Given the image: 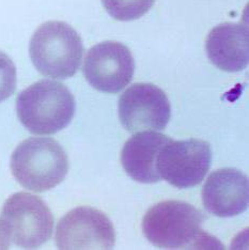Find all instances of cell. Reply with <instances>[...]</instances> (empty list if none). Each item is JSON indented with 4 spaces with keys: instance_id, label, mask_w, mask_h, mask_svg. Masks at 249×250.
<instances>
[{
    "instance_id": "6da1fadb",
    "label": "cell",
    "mask_w": 249,
    "mask_h": 250,
    "mask_svg": "<svg viewBox=\"0 0 249 250\" xmlns=\"http://www.w3.org/2000/svg\"><path fill=\"white\" fill-rule=\"evenodd\" d=\"M205 220L203 213L187 202L163 201L146 211L143 232L161 249H216L222 245L202 230Z\"/></svg>"
},
{
    "instance_id": "7a4b0ae2",
    "label": "cell",
    "mask_w": 249,
    "mask_h": 250,
    "mask_svg": "<svg viewBox=\"0 0 249 250\" xmlns=\"http://www.w3.org/2000/svg\"><path fill=\"white\" fill-rule=\"evenodd\" d=\"M75 99L59 82L42 79L16 99L21 123L35 135H53L65 128L75 115Z\"/></svg>"
},
{
    "instance_id": "3957f363",
    "label": "cell",
    "mask_w": 249,
    "mask_h": 250,
    "mask_svg": "<svg viewBox=\"0 0 249 250\" xmlns=\"http://www.w3.org/2000/svg\"><path fill=\"white\" fill-rule=\"evenodd\" d=\"M10 166L13 177L24 188L44 192L65 179L69 158L55 139L31 137L16 146Z\"/></svg>"
},
{
    "instance_id": "277c9868",
    "label": "cell",
    "mask_w": 249,
    "mask_h": 250,
    "mask_svg": "<svg viewBox=\"0 0 249 250\" xmlns=\"http://www.w3.org/2000/svg\"><path fill=\"white\" fill-rule=\"evenodd\" d=\"M83 44L76 30L64 21H49L40 26L29 43L36 69L46 77L66 79L82 64Z\"/></svg>"
},
{
    "instance_id": "5b68a950",
    "label": "cell",
    "mask_w": 249,
    "mask_h": 250,
    "mask_svg": "<svg viewBox=\"0 0 249 250\" xmlns=\"http://www.w3.org/2000/svg\"><path fill=\"white\" fill-rule=\"evenodd\" d=\"M1 220L11 241L24 249H36L52 237L54 216L41 198L16 192L4 202Z\"/></svg>"
},
{
    "instance_id": "8992f818",
    "label": "cell",
    "mask_w": 249,
    "mask_h": 250,
    "mask_svg": "<svg viewBox=\"0 0 249 250\" xmlns=\"http://www.w3.org/2000/svg\"><path fill=\"white\" fill-rule=\"evenodd\" d=\"M211 163L212 151L207 141L170 139L158 153L157 171L162 180L177 188H191L205 180Z\"/></svg>"
},
{
    "instance_id": "52a82bcc",
    "label": "cell",
    "mask_w": 249,
    "mask_h": 250,
    "mask_svg": "<svg viewBox=\"0 0 249 250\" xmlns=\"http://www.w3.org/2000/svg\"><path fill=\"white\" fill-rule=\"evenodd\" d=\"M55 240L61 250H105L115 246L116 232L105 213L90 207H79L60 219Z\"/></svg>"
},
{
    "instance_id": "ba28073f",
    "label": "cell",
    "mask_w": 249,
    "mask_h": 250,
    "mask_svg": "<svg viewBox=\"0 0 249 250\" xmlns=\"http://www.w3.org/2000/svg\"><path fill=\"white\" fill-rule=\"evenodd\" d=\"M83 75L91 86L105 93H118L132 82L135 60L125 45L106 41L90 48L83 67Z\"/></svg>"
},
{
    "instance_id": "9c48e42d",
    "label": "cell",
    "mask_w": 249,
    "mask_h": 250,
    "mask_svg": "<svg viewBox=\"0 0 249 250\" xmlns=\"http://www.w3.org/2000/svg\"><path fill=\"white\" fill-rule=\"evenodd\" d=\"M170 117L168 96L153 83H134L119 99V119L131 133L165 129Z\"/></svg>"
},
{
    "instance_id": "30bf717a",
    "label": "cell",
    "mask_w": 249,
    "mask_h": 250,
    "mask_svg": "<svg viewBox=\"0 0 249 250\" xmlns=\"http://www.w3.org/2000/svg\"><path fill=\"white\" fill-rule=\"evenodd\" d=\"M249 201L248 178L234 168L218 169L210 174L202 188L207 211L218 217H233L245 212Z\"/></svg>"
},
{
    "instance_id": "8fae6325",
    "label": "cell",
    "mask_w": 249,
    "mask_h": 250,
    "mask_svg": "<svg viewBox=\"0 0 249 250\" xmlns=\"http://www.w3.org/2000/svg\"><path fill=\"white\" fill-rule=\"evenodd\" d=\"M208 59L226 72L245 70L249 60V31L243 22H223L208 33L206 41Z\"/></svg>"
},
{
    "instance_id": "7c38bea8",
    "label": "cell",
    "mask_w": 249,
    "mask_h": 250,
    "mask_svg": "<svg viewBox=\"0 0 249 250\" xmlns=\"http://www.w3.org/2000/svg\"><path fill=\"white\" fill-rule=\"evenodd\" d=\"M171 138L156 132H138L129 138L121 151V164L132 180L143 184L162 181L157 171V157Z\"/></svg>"
},
{
    "instance_id": "4fadbf2b",
    "label": "cell",
    "mask_w": 249,
    "mask_h": 250,
    "mask_svg": "<svg viewBox=\"0 0 249 250\" xmlns=\"http://www.w3.org/2000/svg\"><path fill=\"white\" fill-rule=\"evenodd\" d=\"M154 2L155 0H102L107 13L121 21L143 18L153 7Z\"/></svg>"
},
{
    "instance_id": "5bb4252c",
    "label": "cell",
    "mask_w": 249,
    "mask_h": 250,
    "mask_svg": "<svg viewBox=\"0 0 249 250\" xmlns=\"http://www.w3.org/2000/svg\"><path fill=\"white\" fill-rule=\"evenodd\" d=\"M16 83L15 64L7 54L0 50V103L14 93Z\"/></svg>"
},
{
    "instance_id": "9a60e30c",
    "label": "cell",
    "mask_w": 249,
    "mask_h": 250,
    "mask_svg": "<svg viewBox=\"0 0 249 250\" xmlns=\"http://www.w3.org/2000/svg\"><path fill=\"white\" fill-rule=\"evenodd\" d=\"M11 245V238L9 235V232L5 228L2 220L0 219V250L9 249Z\"/></svg>"
}]
</instances>
